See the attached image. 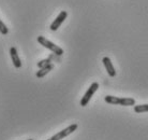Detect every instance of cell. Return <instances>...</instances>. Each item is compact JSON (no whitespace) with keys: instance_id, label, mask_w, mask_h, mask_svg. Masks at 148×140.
Returning <instances> with one entry per match:
<instances>
[{"instance_id":"1","label":"cell","mask_w":148,"mask_h":140,"mask_svg":"<svg viewBox=\"0 0 148 140\" xmlns=\"http://www.w3.org/2000/svg\"><path fill=\"white\" fill-rule=\"evenodd\" d=\"M38 42L40 43V44H42L44 48L48 49L49 51H52L55 55L57 56H61L63 54V50L60 46H58V45H56L55 43H53L52 41L47 40L46 38H44L43 36H39L38 37Z\"/></svg>"},{"instance_id":"2","label":"cell","mask_w":148,"mask_h":140,"mask_svg":"<svg viewBox=\"0 0 148 140\" xmlns=\"http://www.w3.org/2000/svg\"><path fill=\"white\" fill-rule=\"evenodd\" d=\"M104 100L110 105H120V106H134L135 105V100L133 98H120V97H116V96H105Z\"/></svg>"},{"instance_id":"3","label":"cell","mask_w":148,"mask_h":140,"mask_svg":"<svg viewBox=\"0 0 148 140\" xmlns=\"http://www.w3.org/2000/svg\"><path fill=\"white\" fill-rule=\"evenodd\" d=\"M77 127H78L77 124H72V125L68 126L67 128L62 129V130H60L59 133L55 134V135L51 138V140H62V139H64L66 137H68L69 135H71L72 133H74V132L77 129Z\"/></svg>"},{"instance_id":"4","label":"cell","mask_w":148,"mask_h":140,"mask_svg":"<svg viewBox=\"0 0 148 140\" xmlns=\"http://www.w3.org/2000/svg\"><path fill=\"white\" fill-rule=\"evenodd\" d=\"M99 89V84L97 82H93L92 84L89 86V89H87V92L85 93V95L83 96V98L81 99V106L82 107H85L86 105H88L89 100L91 99V97L93 96V94L98 91Z\"/></svg>"},{"instance_id":"5","label":"cell","mask_w":148,"mask_h":140,"mask_svg":"<svg viewBox=\"0 0 148 140\" xmlns=\"http://www.w3.org/2000/svg\"><path fill=\"white\" fill-rule=\"evenodd\" d=\"M67 16H68V13L66 11H61L58 14V16L55 19V21L52 23V25H51V30H53V31H56V30L58 29L60 27V25L62 24L63 22H64V19H67Z\"/></svg>"},{"instance_id":"6","label":"cell","mask_w":148,"mask_h":140,"mask_svg":"<svg viewBox=\"0 0 148 140\" xmlns=\"http://www.w3.org/2000/svg\"><path fill=\"white\" fill-rule=\"evenodd\" d=\"M102 62H103V65H104V67H105L106 71H108V76L112 78H114L115 76H116V70H115L114 66H113V64H112L111 59L108 58V57H103Z\"/></svg>"},{"instance_id":"7","label":"cell","mask_w":148,"mask_h":140,"mask_svg":"<svg viewBox=\"0 0 148 140\" xmlns=\"http://www.w3.org/2000/svg\"><path fill=\"white\" fill-rule=\"evenodd\" d=\"M10 55H11V59L13 62V65H14L15 68H21L22 67V62L18 57V54H17V50L15 48H11L10 50Z\"/></svg>"},{"instance_id":"8","label":"cell","mask_w":148,"mask_h":140,"mask_svg":"<svg viewBox=\"0 0 148 140\" xmlns=\"http://www.w3.org/2000/svg\"><path fill=\"white\" fill-rule=\"evenodd\" d=\"M53 69H54V65H53V64H49L47 66H44V67H42V68H40V70L38 71L36 76H37V78H43V77H45L48 72H51Z\"/></svg>"},{"instance_id":"9","label":"cell","mask_w":148,"mask_h":140,"mask_svg":"<svg viewBox=\"0 0 148 140\" xmlns=\"http://www.w3.org/2000/svg\"><path fill=\"white\" fill-rule=\"evenodd\" d=\"M134 111L136 113L148 112V103H145V105H134Z\"/></svg>"},{"instance_id":"10","label":"cell","mask_w":148,"mask_h":140,"mask_svg":"<svg viewBox=\"0 0 148 140\" xmlns=\"http://www.w3.org/2000/svg\"><path fill=\"white\" fill-rule=\"evenodd\" d=\"M49 64H52V59L48 57V58L42 59L41 62H39V63H38V67H39V68H42V67L47 66V65H49Z\"/></svg>"},{"instance_id":"11","label":"cell","mask_w":148,"mask_h":140,"mask_svg":"<svg viewBox=\"0 0 148 140\" xmlns=\"http://www.w3.org/2000/svg\"><path fill=\"white\" fill-rule=\"evenodd\" d=\"M8 33H9L8 27L5 26V24L0 19V33H2V35H8Z\"/></svg>"},{"instance_id":"12","label":"cell","mask_w":148,"mask_h":140,"mask_svg":"<svg viewBox=\"0 0 148 140\" xmlns=\"http://www.w3.org/2000/svg\"><path fill=\"white\" fill-rule=\"evenodd\" d=\"M26 140H34V139H26Z\"/></svg>"},{"instance_id":"13","label":"cell","mask_w":148,"mask_h":140,"mask_svg":"<svg viewBox=\"0 0 148 140\" xmlns=\"http://www.w3.org/2000/svg\"><path fill=\"white\" fill-rule=\"evenodd\" d=\"M47 140H51V139H47Z\"/></svg>"}]
</instances>
